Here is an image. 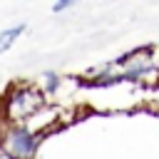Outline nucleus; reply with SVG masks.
<instances>
[{
	"mask_svg": "<svg viewBox=\"0 0 159 159\" xmlns=\"http://www.w3.org/2000/svg\"><path fill=\"white\" fill-rule=\"evenodd\" d=\"M47 107V94L40 89V84H12L2 99H0V117L2 124H27L32 117H37Z\"/></svg>",
	"mask_w": 159,
	"mask_h": 159,
	"instance_id": "1",
	"label": "nucleus"
},
{
	"mask_svg": "<svg viewBox=\"0 0 159 159\" xmlns=\"http://www.w3.org/2000/svg\"><path fill=\"white\" fill-rule=\"evenodd\" d=\"M0 144L7 154L17 159H32L40 144V134L27 124H2L0 127Z\"/></svg>",
	"mask_w": 159,
	"mask_h": 159,
	"instance_id": "2",
	"label": "nucleus"
},
{
	"mask_svg": "<svg viewBox=\"0 0 159 159\" xmlns=\"http://www.w3.org/2000/svg\"><path fill=\"white\" fill-rule=\"evenodd\" d=\"M22 32H25V25H12V27H5V30H0V52L10 50V47L15 45V40H17Z\"/></svg>",
	"mask_w": 159,
	"mask_h": 159,
	"instance_id": "3",
	"label": "nucleus"
},
{
	"mask_svg": "<svg viewBox=\"0 0 159 159\" xmlns=\"http://www.w3.org/2000/svg\"><path fill=\"white\" fill-rule=\"evenodd\" d=\"M60 75H55V72H45L42 77H40V89L45 92V94H55L57 89H60Z\"/></svg>",
	"mask_w": 159,
	"mask_h": 159,
	"instance_id": "4",
	"label": "nucleus"
},
{
	"mask_svg": "<svg viewBox=\"0 0 159 159\" xmlns=\"http://www.w3.org/2000/svg\"><path fill=\"white\" fill-rule=\"evenodd\" d=\"M67 7H72V0H60V2H55V5H52V10H55V12H62V10H67Z\"/></svg>",
	"mask_w": 159,
	"mask_h": 159,
	"instance_id": "5",
	"label": "nucleus"
},
{
	"mask_svg": "<svg viewBox=\"0 0 159 159\" xmlns=\"http://www.w3.org/2000/svg\"><path fill=\"white\" fill-rule=\"evenodd\" d=\"M0 159H17V157H12V154H7L5 149H0Z\"/></svg>",
	"mask_w": 159,
	"mask_h": 159,
	"instance_id": "6",
	"label": "nucleus"
}]
</instances>
